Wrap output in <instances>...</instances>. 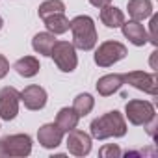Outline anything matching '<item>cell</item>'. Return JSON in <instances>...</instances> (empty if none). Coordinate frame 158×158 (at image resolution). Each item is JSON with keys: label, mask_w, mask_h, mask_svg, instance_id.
<instances>
[{"label": "cell", "mask_w": 158, "mask_h": 158, "mask_svg": "<svg viewBox=\"0 0 158 158\" xmlns=\"http://www.w3.org/2000/svg\"><path fill=\"white\" fill-rule=\"evenodd\" d=\"M89 130H91V138H95V139L123 138L127 134V121H125L123 114L114 110V112H106L104 115L93 119L89 125Z\"/></svg>", "instance_id": "obj_1"}, {"label": "cell", "mask_w": 158, "mask_h": 158, "mask_svg": "<svg viewBox=\"0 0 158 158\" xmlns=\"http://www.w3.org/2000/svg\"><path fill=\"white\" fill-rule=\"evenodd\" d=\"M69 30L73 32V45L80 50H91L97 45V28L89 15H78L71 21Z\"/></svg>", "instance_id": "obj_2"}, {"label": "cell", "mask_w": 158, "mask_h": 158, "mask_svg": "<svg viewBox=\"0 0 158 158\" xmlns=\"http://www.w3.org/2000/svg\"><path fill=\"white\" fill-rule=\"evenodd\" d=\"M50 58L54 60L56 67L61 73H73L78 65V58H76V48L73 43L69 41H56L50 52Z\"/></svg>", "instance_id": "obj_3"}, {"label": "cell", "mask_w": 158, "mask_h": 158, "mask_svg": "<svg viewBox=\"0 0 158 158\" xmlns=\"http://www.w3.org/2000/svg\"><path fill=\"white\" fill-rule=\"evenodd\" d=\"M127 56V47L119 41H104L95 50V63L99 67H112Z\"/></svg>", "instance_id": "obj_4"}, {"label": "cell", "mask_w": 158, "mask_h": 158, "mask_svg": "<svg viewBox=\"0 0 158 158\" xmlns=\"http://www.w3.org/2000/svg\"><path fill=\"white\" fill-rule=\"evenodd\" d=\"M125 115L127 119L136 125V127H141V125H147L154 115V106L152 102L149 101H139V99H134V101H128L127 106H125Z\"/></svg>", "instance_id": "obj_5"}, {"label": "cell", "mask_w": 158, "mask_h": 158, "mask_svg": "<svg viewBox=\"0 0 158 158\" xmlns=\"http://www.w3.org/2000/svg\"><path fill=\"white\" fill-rule=\"evenodd\" d=\"M0 145L4 149L6 158L8 156H19L24 158L32 152V138L28 134H11V136H4L0 139Z\"/></svg>", "instance_id": "obj_6"}, {"label": "cell", "mask_w": 158, "mask_h": 158, "mask_svg": "<svg viewBox=\"0 0 158 158\" xmlns=\"http://www.w3.org/2000/svg\"><path fill=\"white\" fill-rule=\"evenodd\" d=\"M19 102H21V91H17L11 86L0 89V119L13 121L19 114Z\"/></svg>", "instance_id": "obj_7"}, {"label": "cell", "mask_w": 158, "mask_h": 158, "mask_svg": "<svg viewBox=\"0 0 158 158\" xmlns=\"http://www.w3.org/2000/svg\"><path fill=\"white\" fill-rule=\"evenodd\" d=\"M123 80L125 84H130L132 88L143 91V93H149L152 97L158 95V84H156V74L152 73H145V71H132V73H127L123 74Z\"/></svg>", "instance_id": "obj_8"}, {"label": "cell", "mask_w": 158, "mask_h": 158, "mask_svg": "<svg viewBox=\"0 0 158 158\" xmlns=\"http://www.w3.org/2000/svg\"><path fill=\"white\" fill-rule=\"evenodd\" d=\"M67 151L74 156H88L91 151V136L78 128L69 130L67 132Z\"/></svg>", "instance_id": "obj_9"}, {"label": "cell", "mask_w": 158, "mask_h": 158, "mask_svg": "<svg viewBox=\"0 0 158 158\" xmlns=\"http://www.w3.org/2000/svg\"><path fill=\"white\" fill-rule=\"evenodd\" d=\"M21 101L24 102V106L28 110H43L45 104H47V91L37 86V84H32V86H26L23 91H21Z\"/></svg>", "instance_id": "obj_10"}, {"label": "cell", "mask_w": 158, "mask_h": 158, "mask_svg": "<svg viewBox=\"0 0 158 158\" xmlns=\"http://www.w3.org/2000/svg\"><path fill=\"white\" fill-rule=\"evenodd\" d=\"M63 130L56 123H47L37 130V141L43 149H56L63 141Z\"/></svg>", "instance_id": "obj_11"}, {"label": "cell", "mask_w": 158, "mask_h": 158, "mask_svg": "<svg viewBox=\"0 0 158 158\" xmlns=\"http://www.w3.org/2000/svg\"><path fill=\"white\" fill-rule=\"evenodd\" d=\"M121 30H123V35L132 43V45H136V47H143L147 41H149V34H147V30L143 28V24L139 23V21H125L123 24H121Z\"/></svg>", "instance_id": "obj_12"}, {"label": "cell", "mask_w": 158, "mask_h": 158, "mask_svg": "<svg viewBox=\"0 0 158 158\" xmlns=\"http://www.w3.org/2000/svg\"><path fill=\"white\" fill-rule=\"evenodd\" d=\"M123 84H125L123 74H117V73H114V74H104V76L99 78V82H97V91H99L101 97H110V95H114L115 91H119Z\"/></svg>", "instance_id": "obj_13"}, {"label": "cell", "mask_w": 158, "mask_h": 158, "mask_svg": "<svg viewBox=\"0 0 158 158\" xmlns=\"http://www.w3.org/2000/svg\"><path fill=\"white\" fill-rule=\"evenodd\" d=\"M128 15L132 21H145L152 15V2L151 0H128Z\"/></svg>", "instance_id": "obj_14"}, {"label": "cell", "mask_w": 158, "mask_h": 158, "mask_svg": "<svg viewBox=\"0 0 158 158\" xmlns=\"http://www.w3.org/2000/svg\"><path fill=\"white\" fill-rule=\"evenodd\" d=\"M101 21L108 28H121V24L125 23V13L119 8L108 4V6L101 8Z\"/></svg>", "instance_id": "obj_15"}, {"label": "cell", "mask_w": 158, "mask_h": 158, "mask_svg": "<svg viewBox=\"0 0 158 158\" xmlns=\"http://www.w3.org/2000/svg\"><path fill=\"white\" fill-rule=\"evenodd\" d=\"M56 41H58V39L54 37V34H50V32H39V34H35L34 39H32V47H34V50H35L37 54H41V56H50L52 47H54Z\"/></svg>", "instance_id": "obj_16"}, {"label": "cell", "mask_w": 158, "mask_h": 158, "mask_svg": "<svg viewBox=\"0 0 158 158\" xmlns=\"http://www.w3.org/2000/svg\"><path fill=\"white\" fill-rule=\"evenodd\" d=\"M43 23H45L47 30H48L50 34H54V35H61V34H65V32L69 30V26H71V21L65 17V13H54V15H48V17L43 19Z\"/></svg>", "instance_id": "obj_17"}, {"label": "cell", "mask_w": 158, "mask_h": 158, "mask_svg": "<svg viewBox=\"0 0 158 158\" xmlns=\"http://www.w3.org/2000/svg\"><path fill=\"white\" fill-rule=\"evenodd\" d=\"M13 69H15L23 78H32V76H35V74L39 73L41 67H39V60H37V58H34V56H24V58H21V60L15 61Z\"/></svg>", "instance_id": "obj_18"}, {"label": "cell", "mask_w": 158, "mask_h": 158, "mask_svg": "<svg viewBox=\"0 0 158 158\" xmlns=\"http://www.w3.org/2000/svg\"><path fill=\"white\" fill-rule=\"evenodd\" d=\"M78 114L74 112V108L71 106H65V108H61L60 112H58V115H56V125L63 130V132H69V130H73V128H76V125H78Z\"/></svg>", "instance_id": "obj_19"}, {"label": "cell", "mask_w": 158, "mask_h": 158, "mask_svg": "<svg viewBox=\"0 0 158 158\" xmlns=\"http://www.w3.org/2000/svg\"><path fill=\"white\" fill-rule=\"evenodd\" d=\"M93 106H95V99L89 93H80V95H76L74 101H73V108L78 114V117H86L93 110Z\"/></svg>", "instance_id": "obj_20"}, {"label": "cell", "mask_w": 158, "mask_h": 158, "mask_svg": "<svg viewBox=\"0 0 158 158\" xmlns=\"http://www.w3.org/2000/svg\"><path fill=\"white\" fill-rule=\"evenodd\" d=\"M37 13H39L41 19H45L48 15H54V13H65V4L61 0H45V2L39 6Z\"/></svg>", "instance_id": "obj_21"}, {"label": "cell", "mask_w": 158, "mask_h": 158, "mask_svg": "<svg viewBox=\"0 0 158 158\" xmlns=\"http://www.w3.org/2000/svg\"><path fill=\"white\" fill-rule=\"evenodd\" d=\"M99 156H101V158H119V156H121V149H119V145L110 143V145L101 147Z\"/></svg>", "instance_id": "obj_22"}, {"label": "cell", "mask_w": 158, "mask_h": 158, "mask_svg": "<svg viewBox=\"0 0 158 158\" xmlns=\"http://www.w3.org/2000/svg\"><path fill=\"white\" fill-rule=\"evenodd\" d=\"M8 73H10V61L4 54H0V80H2Z\"/></svg>", "instance_id": "obj_23"}, {"label": "cell", "mask_w": 158, "mask_h": 158, "mask_svg": "<svg viewBox=\"0 0 158 158\" xmlns=\"http://www.w3.org/2000/svg\"><path fill=\"white\" fill-rule=\"evenodd\" d=\"M156 24H158V17L154 15L152 19H151V34H149V41L156 47L158 45V41H156Z\"/></svg>", "instance_id": "obj_24"}, {"label": "cell", "mask_w": 158, "mask_h": 158, "mask_svg": "<svg viewBox=\"0 0 158 158\" xmlns=\"http://www.w3.org/2000/svg\"><path fill=\"white\" fill-rule=\"evenodd\" d=\"M89 4L101 10V8H104V6H108V4H112V0H89Z\"/></svg>", "instance_id": "obj_25"}, {"label": "cell", "mask_w": 158, "mask_h": 158, "mask_svg": "<svg viewBox=\"0 0 158 158\" xmlns=\"http://www.w3.org/2000/svg\"><path fill=\"white\" fill-rule=\"evenodd\" d=\"M0 158H6V154H4V149H2V145H0Z\"/></svg>", "instance_id": "obj_26"}, {"label": "cell", "mask_w": 158, "mask_h": 158, "mask_svg": "<svg viewBox=\"0 0 158 158\" xmlns=\"http://www.w3.org/2000/svg\"><path fill=\"white\" fill-rule=\"evenodd\" d=\"M2 26H4V21H2V17H0V30H2Z\"/></svg>", "instance_id": "obj_27"}]
</instances>
